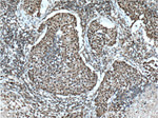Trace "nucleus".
<instances>
[{
  "label": "nucleus",
  "instance_id": "obj_1",
  "mask_svg": "<svg viewBox=\"0 0 158 118\" xmlns=\"http://www.w3.org/2000/svg\"><path fill=\"white\" fill-rule=\"evenodd\" d=\"M102 29V26H100L99 23L96 22V21H93V22L90 24V26H89V32H92V33H97L99 30H101Z\"/></svg>",
  "mask_w": 158,
  "mask_h": 118
}]
</instances>
